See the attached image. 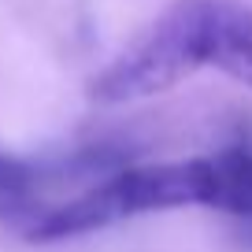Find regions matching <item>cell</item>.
<instances>
[{
  "instance_id": "1",
  "label": "cell",
  "mask_w": 252,
  "mask_h": 252,
  "mask_svg": "<svg viewBox=\"0 0 252 252\" xmlns=\"http://www.w3.org/2000/svg\"><path fill=\"white\" fill-rule=\"evenodd\" d=\"M200 67L252 89V4L245 0H174L171 8L108 63L89 86L100 104H130L174 89Z\"/></svg>"
},
{
  "instance_id": "2",
  "label": "cell",
  "mask_w": 252,
  "mask_h": 252,
  "mask_svg": "<svg viewBox=\"0 0 252 252\" xmlns=\"http://www.w3.org/2000/svg\"><path fill=\"white\" fill-rule=\"evenodd\" d=\"M204 200V163L200 159H178V163L156 167H130L100 186L86 189L82 197L52 208L30 222V241H63L89 230L111 226V222L134 219L145 212H167V208H189Z\"/></svg>"
},
{
  "instance_id": "3",
  "label": "cell",
  "mask_w": 252,
  "mask_h": 252,
  "mask_svg": "<svg viewBox=\"0 0 252 252\" xmlns=\"http://www.w3.org/2000/svg\"><path fill=\"white\" fill-rule=\"evenodd\" d=\"M200 163H204L200 208L252 215V149H222L215 156H200Z\"/></svg>"
},
{
  "instance_id": "4",
  "label": "cell",
  "mask_w": 252,
  "mask_h": 252,
  "mask_svg": "<svg viewBox=\"0 0 252 252\" xmlns=\"http://www.w3.org/2000/svg\"><path fill=\"white\" fill-rule=\"evenodd\" d=\"M45 167L23 163V159L0 156V219H23L37 204Z\"/></svg>"
}]
</instances>
